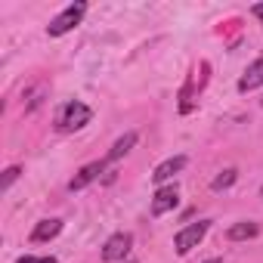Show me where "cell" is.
I'll use <instances>...</instances> for the list:
<instances>
[{
  "label": "cell",
  "mask_w": 263,
  "mask_h": 263,
  "mask_svg": "<svg viewBox=\"0 0 263 263\" xmlns=\"http://www.w3.org/2000/svg\"><path fill=\"white\" fill-rule=\"evenodd\" d=\"M127 263H134V260H127Z\"/></svg>",
  "instance_id": "cell-17"
},
{
  "label": "cell",
  "mask_w": 263,
  "mask_h": 263,
  "mask_svg": "<svg viewBox=\"0 0 263 263\" xmlns=\"http://www.w3.org/2000/svg\"><path fill=\"white\" fill-rule=\"evenodd\" d=\"M260 195H263V189H260Z\"/></svg>",
  "instance_id": "cell-18"
},
{
  "label": "cell",
  "mask_w": 263,
  "mask_h": 263,
  "mask_svg": "<svg viewBox=\"0 0 263 263\" xmlns=\"http://www.w3.org/2000/svg\"><path fill=\"white\" fill-rule=\"evenodd\" d=\"M16 263H56V257H34V254H25V257H19Z\"/></svg>",
  "instance_id": "cell-14"
},
{
  "label": "cell",
  "mask_w": 263,
  "mask_h": 263,
  "mask_svg": "<svg viewBox=\"0 0 263 263\" xmlns=\"http://www.w3.org/2000/svg\"><path fill=\"white\" fill-rule=\"evenodd\" d=\"M204 263H223V260H220V257H211V260H204Z\"/></svg>",
  "instance_id": "cell-16"
},
{
  "label": "cell",
  "mask_w": 263,
  "mask_h": 263,
  "mask_svg": "<svg viewBox=\"0 0 263 263\" xmlns=\"http://www.w3.org/2000/svg\"><path fill=\"white\" fill-rule=\"evenodd\" d=\"M137 146V134H134V130H130V134H124L115 146H111V152H108V161H118V158H124L130 149H134Z\"/></svg>",
  "instance_id": "cell-11"
},
{
  "label": "cell",
  "mask_w": 263,
  "mask_h": 263,
  "mask_svg": "<svg viewBox=\"0 0 263 263\" xmlns=\"http://www.w3.org/2000/svg\"><path fill=\"white\" fill-rule=\"evenodd\" d=\"M208 220H198V223H189V226H183L177 235H174V251L180 254V257H186L192 248H198L201 245V238L208 235Z\"/></svg>",
  "instance_id": "cell-3"
},
{
  "label": "cell",
  "mask_w": 263,
  "mask_h": 263,
  "mask_svg": "<svg viewBox=\"0 0 263 263\" xmlns=\"http://www.w3.org/2000/svg\"><path fill=\"white\" fill-rule=\"evenodd\" d=\"M235 180H238V171H235V167H226V171H223L220 177H214L211 189H214V192H223V189H229V186H232Z\"/></svg>",
  "instance_id": "cell-12"
},
{
  "label": "cell",
  "mask_w": 263,
  "mask_h": 263,
  "mask_svg": "<svg viewBox=\"0 0 263 263\" xmlns=\"http://www.w3.org/2000/svg\"><path fill=\"white\" fill-rule=\"evenodd\" d=\"M177 204H180V189H177V186H161V189L155 192V198H152V214L161 217V214L174 211Z\"/></svg>",
  "instance_id": "cell-5"
},
{
  "label": "cell",
  "mask_w": 263,
  "mask_h": 263,
  "mask_svg": "<svg viewBox=\"0 0 263 263\" xmlns=\"http://www.w3.org/2000/svg\"><path fill=\"white\" fill-rule=\"evenodd\" d=\"M186 167V155H174V158H167V161H161L158 167H155V174H152V180L155 183H167L174 174H180Z\"/></svg>",
  "instance_id": "cell-8"
},
{
  "label": "cell",
  "mask_w": 263,
  "mask_h": 263,
  "mask_svg": "<svg viewBox=\"0 0 263 263\" xmlns=\"http://www.w3.org/2000/svg\"><path fill=\"white\" fill-rule=\"evenodd\" d=\"M257 232H260V226H257V223H251V220H245V223H235V226H229L226 238H229V241H245V238H254Z\"/></svg>",
  "instance_id": "cell-10"
},
{
  "label": "cell",
  "mask_w": 263,
  "mask_h": 263,
  "mask_svg": "<svg viewBox=\"0 0 263 263\" xmlns=\"http://www.w3.org/2000/svg\"><path fill=\"white\" fill-rule=\"evenodd\" d=\"M62 232V220H41L34 229H31V241H50V238H56Z\"/></svg>",
  "instance_id": "cell-9"
},
{
  "label": "cell",
  "mask_w": 263,
  "mask_h": 263,
  "mask_svg": "<svg viewBox=\"0 0 263 263\" xmlns=\"http://www.w3.org/2000/svg\"><path fill=\"white\" fill-rule=\"evenodd\" d=\"M90 118H93V111H90V105H84V102H65L62 105V111H59V118H56V127L59 130H65V134H71V130H81V127H87L90 124Z\"/></svg>",
  "instance_id": "cell-1"
},
{
  "label": "cell",
  "mask_w": 263,
  "mask_h": 263,
  "mask_svg": "<svg viewBox=\"0 0 263 263\" xmlns=\"http://www.w3.org/2000/svg\"><path fill=\"white\" fill-rule=\"evenodd\" d=\"M257 87H263V56L254 59V62L248 65V71L238 78V93H251V90H257Z\"/></svg>",
  "instance_id": "cell-6"
},
{
  "label": "cell",
  "mask_w": 263,
  "mask_h": 263,
  "mask_svg": "<svg viewBox=\"0 0 263 263\" xmlns=\"http://www.w3.org/2000/svg\"><path fill=\"white\" fill-rule=\"evenodd\" d=\"M19 174H22V167H7V171H4V183H0V189L7 192V189L19 180Z\"/></svg>",
  "instance_id": "cell-13"
},
{
  "label": "cell",
  "mask_w": 263,
  "mask_h": 263,
  "mask_svg": "<svg viewBox=\"0 0 263 263\" xmlns=\"http://www.w3.org/2000/svg\"><path fill=\"white\" fill-rule=\"evenodd\" d=\"M251 13H254L260 22H263V4H254V7H251Z\"/></svg>",
  "instance_id": "cell-15"
},
{
  "label": "cell",
  "mask_w": 263,
  "mask_h": 263,
  "mask_svg": "<svg viewBox=\"0 0 263 263\" xmlns=\"http://www.w3.org/2000/svg\"><path fill=\"white\" fill-rule=\"evenodd\" d=\"M102 171H105V164H102V161H93V164L81 167V171H78V177L68 183V189H71V192H81V189H87V186H90V183H93V180L102 174Z\"/></svg>",
  "instance_id": "cell-7"
},
{
  "label": "cell",
  "mask_w": 263,
  "mask_h": 263,
  "mask_svg": "<svg viewBox=\"0 0 263 263\" xmlns=\"http://www.w3.org/2000/svg\"><path fill=\"white\" fill-rule=\"evenodd\" d=\"M130 248H134V235L130 232H115L105 245H102V260L105 263H118L130 254Z\"/></svg>",
  "instance_id": "cell-4"
},
{
  "label": "cell",
  "mask_w": 263,
  "mask_h": 263,
  "mask_svg": "<svg viewBox=\"0 0 263 263\" xmlns=\"http://www.w3.org/2000/svg\"><path fill=\"white\" fill-rule=\"evenodd\" d=\"M260 102H263V99H260Z\"/></svg>",
  "instance_id": "cell-19"
},
{
  "label": "cell",
  "mask_w": 263,
  "mask_h": 263,
  "mask_svg": "<svg viewBox=\"0 0 263 263\" xmlns=\"http://www.w3.org/2000/svg\"><path fill=\"white\" fill-rule=\"evenodd\" d=\"M84 13H87V4H81V0H78V4H68V7H65L50 25H47V34H50V37H62V34H68L74 25H81Z\"/></svg>",
  "instance_id": "cell-2"
}]
</instances>
